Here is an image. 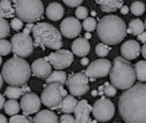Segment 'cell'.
I'll list each match as a JSON object with an SVG mask.
<instances>
[{
    "mask_svg": "<svg viewBox=\"0 0 146 123\" xmlns=\"http://www.w3.org/2000/svg\"><path fill=\"white\" fill-rule=\"evenodd\" d=\"M119 112L125 123H146V84H136L119 98Z\"/></svg>",
    "mask_w": 146,
    "mask_h": 123,
    "instance_id": "6da1fadb",
    "label": "cell"
},
{
    "mask_svg": "<svg viewBox=\"0 0 146 123\" xmlns=\"http://www.w3.org/2000/svg\"><path fill=\"white\" fill-rule=\"evenodd\" d=\"M98 35L107 45H117L125 39L127 27L125 21L118 15L104 16L98 25Z\"/></svg>",
    "mask_w": 146,
    "mask_h": 123,
    "instance_id": "7a4b0ae2",
    "label": "cell"
},
{
    "mask_svg": "<svg viewBox=\"0 0 146 123\" xmlns=\"http://www.w3.org/2000/svg\"><path fill=\"white\" fill-rule=\"evenodd\" d=\"M3 80L12 87H21L27 84L32 74L30 64L23 58L14 56L8 59L2 66Z\"/></svg>",
    "mask_w": 146,
    "mask_h": 123,
    "instance_id": "3957f363",
    "label": "cell"
},
{
    "mask_svg": "<svg viewBox=\"0 0 146 123\" xmlns=\"http://www.w3.org/2000/svg\"><path fill=\"white\" fill-rule=\"evenodd\" d=\"M110 80L116 89L123 91L130 89L136 80L134 66L125 58L116 57L110 72Z\"/></svg>",
    "mask_w": 146,
    "mask_h": 123,
    "instance_id": "277c9868",
    "label": "cell"
},
{
    "mask_svg": "<svg viewBox=\"0 0 146 123\" xmlns=\"http://www.w3.org/2000/svg\"><path fill=\"white\" fill-rule=\"evenodd\" d=\"M35 47L50 48L54 50L61 49L62 35L59 31L48 23H39L34 25L33 29Z\"/></svg>",
    "mask_w": 146,
    "mask_h": 123,
    "instance_id": "5b68a950",
    "label": "cell"
},
{
    "mask_svg": "<svg viewBox=\"0 0 146 123\" xmlns=\"http://www.w3.org/2000/svg\"><path fill=\"white\" fill-rule=\"evenodd\" d=\"M15 14L23 21L35 23L43 17L44 5L41 0H13Z\"/></svg>",
    "mask_w": 146,
    "mask_h": 123,
    "instance_id": "8992f818",
    "label": "cell"
},
{
    "mask_svg": "<svg viewBox=\"0 0 146 123\" xmlns=\"http://www.w3.org/2000/svg\"><path fill=\"white\" fill-rule=\"evenodd\" d=\"M67 96V91L57 84H50L44 89L41 95V101L46 107L50 109H57L63 99Z\"/></svg>",
    "mask_w": 146,
    "mask_h": 123,
    "instance_id": "52a82bcc",
    "label": "cell"
},
{
    "mask_svg": "<svg viewBox=\"0 0 146 123\" xmlns=\"http://www.w3.org/2000/svg\"><path fill=\"white\" fill-rule=\"evenodd\" d=\"M12 52L18 57H27L34 51V41L30 35H25L23 33H18L11 37Z\"/></svg>",
    "mask_w": 146,
    "mask_h": 123,
    "instance_id": "ba28073f",
    "label": "cell"
},
{
    "mask_svg": "<svg viewBox=\"0 0 146 123\" xmlns=\"http://www.w3.org/2000/svg\"><path fill=\"white\" fill-rule=\"evenodd\" d=\"M92 114L96 121L100 122L110 121L115 115L114 103L105 97H102L94 102L92 106Z\"/></svg>",
    "mask_w": 146,
    "mask_h": 123,
    "instance_id": "9c48e42d",
    "label": "cell"
},
{
    "mask_svg": "<svg viewBox=\"0 0 146 123\" xmlns=\"http://www.w3.org/2000/svg\"><path fill=\"white\" fill-rule=\"evenodd\" d=\"M88 78L83 72L73 73L67 78L66 86L71 95L74 97L83 96L88 92Z\"/></svg>",
    "mask_w": 146,
    "mask_h": 123,
    "instance_id": "30bf717a",
    "label": "cell"
},
{
    "mask_svg": "<svg viewBox=\"0 0 146 123\" xmlns=\"http://www.w3.org/2000/svg\"><path fill=\"white\" fill-rule=\"evenodd\" d=\"M45 59L57 70H61L68 67L73 62V53L68 50H57L51 53Z\"/></svg>",
    "mask_w": 146,
    "mask_h": 123,
    "instance_id": "8fae6325",
    "label": "cell"
},
{
    "mask_svg": "<svg viewBox=\"0 0 146 123\" xmlns=\"http://www.w3.org/2000/svg\"><path fill=\"white\" fill-rule=\"evenodd\" d=\"M112 66V62L108 59L94 60L87 66L86 70H85V75L87 78H105L111 72Z\"/></svg>",
    "mask_w": 146,
    "mask_h": 123,
    "instance_id": "7c38bea8",
    "label": "cell"
},
{
    "mask_svg": "<svg viewBox=\"0 0 146 123\" xmlns=\"http://www.w3.org/2000/svg\"><path fill=\"white\" fill-rule=\"evenodd\" d=\"M81 23L78 21V18L73 17V16L64 18L60 25L61 34L68 39H72V38L77 37L81 32Z\"/></svg>",
    "mask_w": 146,
    "mask_h": 123,
    "instance_id": "4fadbf2b",
    "label": "cell"
},
{
    "mask_svg": "<svg viewBox=\"0 0 146 123\" xmlns=\"http://www.w3.org/2000/svg\"><path fill=\"white\" fill-rule=\"evenodd\" d=\"M41 99L35 93L23 95L21 100V109L25 115H32L39 111L41 108Z\"/></svg>",
    "mask_w": 146,
    "mask_h": 123,
    "instance_id": "5bb4252c",
    "label": "cell"
},
{
    "mask_svg": "<svg viewBox=\"0 0 146 123\" xmlns=\"http://www.w3.org/2000/svg\"><path fill=\"white\" fill-rule=\"evenodd\" d=\"M91 112H92V106L89 105L86 100L79 101L74 110L76 123H90Z\"/></svg>",
    "mask_w": 146,
    "mask_h": 123,
    "instance_id": "9a60e30c",
    "label": "cell"
},
{
    "mask_svg": "<svg viewBox=\"0 0 146 123\" xmlns=\"http://www.w3.org/2000/svg\"><path fill=\"white\" fill-rule=\"evenodd\" d=\"M121 54L123 58L127 60H134L136 59L141 53V47L139 43L135 40H129L122 44L121 46Z\"/></svg>",
    "mask_w": 146,
    "mask_h": 123,
    "instance_id": "2e32d148",
    "label": "cell"
},
{
    "mask_svg": "<svg viewBox=\"0 0 146 123\" xmlns=\"http://www.w3.org/2000/svg\"><path fill=\"white\" fill-rule=\"evenodd\" d=\"M32 72L39 78H47L52 73V65L45 58H39L35 60L31 66Z\"/></svg>",
    "mask_w": 146,
    "mask_h": 123,
    "instance_id": "e0dca14e",
    "label": "cell"
},
{
    "mask_svg": "<svg viewBox=\"0 0 146 123\" xmlns=\"http://www.w3.org/2000/svg\"><path fill=\"white\" fill-rule=\"evenodd\" d=\"M71 50L73 54L78 57H85L90 51V45L85 38H78L72 43Z\"/></svg>",
    "mask_w": 146,
    "mask_h": 123,
    "instance_id": "ac0fdd59",
    "label": "cell"
},
{
    "mask_svg": "<svg viewBox=\"0 0 146 123\" xmlns=\"http://www.w3.org/2000/svg\"><path fill=\"white\" fill-rule=\"evenodd\" d=\"M46 15L47 17L50 18L51 21H60L64 15V8L60 3L52 2L48 5L46 8Z\"/></svg>",
    "mask_w": 146,
    "mask_h": 123,
    "instance_id": "d6986e66",
    "label": "cell"
},
{
    "mask_svg": "<svg viewBox=\"0 0 146 123\" xmlns=\"http://www.w3.org/2000/svg\"><path fill=\"white\" fill-rule=\"evenodd\" d=\"M104 12H114L123 6L124 0H94Z\"/></svg>",
    "mask_w": 146,
    "mask_h": 123,
    "instance_id": "ffe728a7",
    "label": "cell"
},
{
    "mask_svg": "<svg viewBox=\"0 0 146 123\" xmlns=\"http://www.w3.org/2000/svg\"><path fill=\"white\" fill-rule=\"evenodd\" d=\"M34 123H59L57 115L50 110H42L34 117Z\"/></svg>",
    "mask_w": 146,
    "mask_h": 123,
    "instance_id": "44dd1931",
    "label": "cell"
},
{
    "mask_svg": "<svg viewBox=\"0 0 146 123\" xmlns=\"http://www.w3.org/2000/svg\"><path fill=\"white\" fill-rule=\"evenodd\" d=\"M77 100L75 99V97L72 95H67L65 98L63 99V101L61 102L59 106V109L61 110L63 113L65 114H70V113H74L76 106H77Z\"/></svg>",
    "mask_w": 146,
    "mask_h": 123,
    "instance_id": "7402d4cb",
    "label": "cell"
},
{
    "mask_svg": "<svg viewBox=\"0 0 146 123\" xmlns=\"http://www.w3.org/2000/svg\"><path fill=\"white\" fill-rule=\"evenodd\" d=\"M67 82L66 73L62 70H55L46 78V82L48 84H57L60 86H64Z\"/></svg>",
    "mask_w": 146,
    "mask_h": 123,
    "instance_id": "603a6c76",
    "label": "cell"
},
{
    "mask_svg": "<svg viewBox=\"0 0 146 123\" xmlns=\"http://www.w3.org/2000/svg\"><path fill=\"white\" fill-rule=\"evenodd\" d=\"M144 30H145V25H144L143 21L140 18H135L129 23V27L127 29V34L138 36V35L142 34Z\"/></svg>",
    "mask_w": 146,
    "mask_h": 123,
    "instance_id": "cb8c5ba5",
    "label": "cell"
},
{
    "mask_svg": "<svg viewBox=\"0 0 146 123\" xmlns=\"http://www.w3.org/2000/svg\"><path fill=\"white\" fill-rule=\"evenodd\" d=\"M14 14H15V9L14 6H12V3L8 0H2L0 2V17H13Z\"/></svg>",
    "mask_w": 146,
    "mask_h": 123,
    "instance_id": "d4e9b609",
    "label": "cell"
},
{
    "mask_svg": "<svg viewBox=\"0 0 146 123\" xmlns=\"http://www.w3.org/2000/svg\"><path fill=\"white\" fill-rule=\"evenodd\" d=\"M3 108H4V111L7 115L13 116V115H17V113L19 112V109H21V105L16 100L10 99L7 102H5Z\"/></svg>",
    "mask_w": 146,
    "mask_h": 123,
    "instance_id": "484cf974",
    "label": "cell"
},
{
    "mask_svg": "<svg viewBox=\"0 0 146 123\" xmlns=\"http://www.w3.org/2000/svg\"><path fill=\"white\" fill-rule=\"evenodd\" d=\"M134 70L135 74H136V78L140 82H146V61L145 60H141L138 61L134 65Z\"/></svg>",
    "mask_w": 146,
    "mask_h": 123,
    "instance_id": "4316f807",
    "label": "cell"
},
{
    "mask_svg": "<svg viewBox=\"0 0 146 123\" xmlns=\"http://www.w3.org/2000/svg\"><path fill=\"white\" fill-rule=\"evenodd\" d=\"M23 91H21V87H12V86H9L8 88H6L5 90V96L9 99H13V100H16V99H19L21 96H23Z\"/></svg>",
    "mask_w": 146,
    "mask_h": 123,
    "instance_id": "83f0119b",
    "label": "cell"
},
{
    "mask_svg": "<svg viewBox=\"0 0 146 123\" xmlns=\"http://www.w3.org/2000/svg\"><path fill=\"white\" fill-rule=\"evenodd\" d=\"M10 33V25L9 23L3 17H0V40H3L9 36Z\"/></svg>",
    "mask_w": 146,
    "mask_h": 123,
    "instance_id": "f1b7e54d",
    "label": "cell"
},
{
    "mask_svg": "<svg viewBox=\"0 0 146 123\" xmlns=\"http://www.w3.org/2000/svg\"><path fill=\"white\" fill-rule=\"evenodd\" d=\"M130 10L134 15H142L144 13V11H145V4L143 2H141V1H135L131 5Z\"/></svg>",
    "mask_w": 146,
    "mask_h": 123,
    "instance_id": "f546056e",
    "label": "cell"
},
{
    "mask_svg": "<svg viewBox=\"0 0 146 123\" xmlns=\"http://www.w3.org/2000/svg\"><path fill=\"white\" fill-rule=\"evenodd\" d=\"M12 51L11 43L7 40H0V56H6Z\"/></svg>",
    "mask_w": 146,
    "mask_h": 123,
    "instance_id": "4dcf8cb0",
    "label": "cell"
},
{
    "mask_svg": "<svg viewBox=\"0 0 146 123\" xmlns=\"http://www.w3.org/2000/svg\"><path fill=\"white\" fill-rule=\"evenodd\" d=\"M82 27L84 29L86 32H92L96 29L98 27V23H96V21L94 17H87L84 19L83 23H82Z\"/></svg>",
    "mask_w": 146,
    "mask_h": 123,
    "instance_id": "1f68e13d",
    "label": "cell"
},
{
    "mask_svg": "<svg viewBox=\"0 0 146 123\" xmlns=\"http://www.w3.org/2000/svg\"><path fill=\"white\" fill-rule=\"evenodd\" d=\"M9 123H34L27 115H13L9 119Z\"/></svg>",
    "mask_w": 146,
    "mask_h": 123,
    "instance_id": "d6a6232c",
    "label": "cell"
},
{
    "mask_svg": "<svg viewBox=\"0 0 146 123\" xmlns=\"http://www.w3.org/2000/svg\"><path fill=\"white\" fill-rule=\"evenodd\" d=\"M110 50H111L110 47L105 43L98 44L96 47V53L98 56H100V57H106V56L109 54Z\"/></svg>",
    "mask_w": 146,
    "mask_h": 123,
    "instance_id": "836d02e7",
    "label": "cell"
},
{
    "mask_svg": "<svg viewBox=\"0 0 146 123\" xmlns=\"http://www.w3.org/2000/svg\"><path fill=\"white\" fill-rule=\"evenodd\" d=\"M104 94H106L109 97H114L117 94V89L110 82H106L104 84Z\"/></svg>",
    "mask_w": 146,
    "mask_h": 123,
    "instance_id": "e575fe53",
    "label": "cell"
},
{
    "mask_svg": "<svg viewBox=\"0 0 146 123\" xmlns=\"http://www.w3.org/2000/svg\"><path fill=\"white\" fill-rule=\"evenodd\" d=\"M75 15L78 19H85L88 15V10L85 6H78L75 10Z\"/></svg>",
    "mask_w": 146,
    "mask_h": 123,
    "instance_id": "d590c367",
    "label": "cell"
},
{
    "mask_svg": "<svg viewBox=\"0 0 146 123\" xmlns=\"http://www.w3.org/2000/svg\"><path fill=\"white\" fill-rule=\"evenodd\" d=\"M10 27L15 31H19L23 27V23L21 18L18 17H13L10 21Z\"/></svg>",
    "mask_w": 146,
    "mask_h": 123,
    "instance_id": "8d00e7d4",
    "label": "cell"
},
{
    "mask_svg": "<svg viewBox=\"0 0 146 123\" xmlns=\"http://www.w3.org/2000/svg\"><path fill=\"white\" fill-rule=\"evenodd\" d=\"M59 123H76L75 117H73L72 115L69 114H64L60 118Z\"/></svg>",
    "mask_w": 146,
    "mask_h": 123,
    "instance_id": "74e56055",
    "label": "cell"
},
{
    "mask_svg": "<svg viewBox=\"0 0 146 123\" xmlns=\"http://www.w3.org/2000/svg\"><path fill=\"white\" fill-rule=\"evenodd\" d=\"M63 2L69 7H78L83 2V0H63Z\"/></svg>",
    "mask_w": 146,
    "mask_h": 123,
    "instance_id": "f35d334b",
    "label": "cell"
},
{
    "mask_svg": "<svg viewBox=\"0 0 146 123\" xmlns=\"http://www.w3.org/2000/svg\"><path fill=\"white\" fill-rule=\"evenodd\" d=\"M34 25H33L32 23H27V25L25 27V29H23V34H25V35H30L31 33H33V29H34Z\"/></svg>",
    "mask_w": 146,
    "mask_h": 123,
    "instance_id": "ab89813d",
    "label": "cell"
},
{
    "mask_svg": "<svg viewBox=\"0 0 146 123\" xmlns=\"http://www.w3.org/2000/svg\"><path fill=\"white\" fill-rule=\"evenodd\" d=\"M138 40H139L140 42H142V43H146V32H143L142 34L138 35Z\"/></svg>",
    "mask_w": 146,
    "mask_h": 123,
    "instance_id": "60d3db41",
    "label": "cell"
},
{
    "mask_svg": "<svg viewBox=\"0 0 146 123\" xmlns=\"http://www.w3.org/2000/svg\"><path fill=\"white\" fill-rule=\"evenodd\" d=\"M21 91H23V94H29L31 93V88L30 87H27V84H23V86H21Z\"/></svg>",
    "mask_w": 146,
    "mask_h": 123,
    "instance_id": "b9f144b4",
    "label": "cell"
},
{
    "mask_svg": "<svg viewBox=\"0 0 146 123\" xmlns=\"http://www.w3.org/2000/svg\"><path fill=\"white\" fill-rule=\"evenodd\" d=\"M129 10H130V9H129V7L126 6V5H123V6H122V8H121V13L122 14H127L128 12H129Z\"/></svg>",
    "mask_w": 146,
    "mask_h": 123,
    "instance_id": "7bdbcfd3",
    "label": "cell"
},
{
    "mask_svg": "<svg viewBox=\"0 0 146 123\" xmlns=\"http://www.w3.org/2000/svg\"><path fill=\"white\" fill-rule=\"evenodd\" d=\"M4 104H5L4 97H3V95H1V94H0V110L4 107Z\"/></svg>",
    "mask_w": 146,
    "mask_h": 123,
    "instance_id": "ee69618b",
    "label": "cell"
},
{
    "mask_svg": "<svg viewBox=\"0 0 146 123\" xmlns=\"http://www.w3.org/2000/svg\"><path fill=\"white\" fill-rule=\"evenodd\" d=\"M80 63H81V65H83V66H86V65H88V63H89V60H88V58H81V60H80Z\"/></svg>",
    "mask_w": 146,
    "mask_h": 123,
    "instance_id": "f6af8a7d",
    "label": "cell"
},
{
    "mask_svg": "<svg viewBox=\"0 0 146 123\" xmlns=\"http://www.w3.org/2000/svg\"><path fill=\"white\" fill-rule=\"evenodd\" d=\"M141 53H142V56H143V57L146 59V43H144V44H143V46H142V48H141Z\"/></svg>",
    "mask_w": 146,
    "mask_h": 123,
    "instance_id": "bcb514c9",
    "label": "cell"
},
{
    "mask_svg": "<svg viewBox=\"0 0 146 123\" xmlns=\"http://www.w3.org/2000/svg\"><path fill=\"white\" fill-rule=\"evenodd\" d=\"M0 123H8L7 118L3 114H0Z\"/></svg>",
    "mask_w": 146,
    "mask_h": 123,
    "instance_id": "7dc6e473",
    "label": "cell"
},
{
    "mask_svg": "<svg viewBox=\"0 0 146 123\" xmlns=\"http://www.w3.org/2000/svg\"><path fill=\"white\" fill-rule=\"evenodd\" d=\"M98 94H100V95H103L104 94V86H100V87L98 88Z\"/></svg>",
    "mask_w": 146,
    "mask_h": 123,
    "instance_id": "c3c4849f",
    "label": "cell"
},
{
    "mask_svg": "<svg viewBox=\"0 0 146 123\" xmlns=\"http://www.w3.org/2000/svg\"><path fill=\"white\" fill-rule=\"evenodd\" d=\"M2 86H3V76H2V74L0 73V90H1Z\"/></svg>",
    "mask_w": 146,
    "mask_h": 123,
    "instance_id": "681fc988",
    "label": "cell"
},
{
    "mask_svg": "<svg viewBox=\"0 0 146 123\" xmlns=\"http://www.w3.org/2000/svg\"><path fill=\"white\" fill-rule=\"evenodd\" d=\"M90 38H91V35L90 34H89V33H86V34H85V39H90Z\"/></svg>",
    "mask_w": 146,
    "mask_h": 123,
    "instance_id": "f907efd6",
    "label": "cell"
},
{
    "mask_svg": "<svg viewBox=\"0 0 146 123\" xmlns=\"http://www.w3.org/2000/svg\"><path fill=\"white\" fill-rule=\"evenodd\" d=\"M98 91H96V90H94V91L91 92V95H92V96H96V95H98Z\"/></svg>",
    "mask_w": 146,
    "mask_h": 123,
    "instance_id": "816d5d0a",
    "label": "cell"
},
{
    "mask_svg": "<svg viewBox=\"0 0 146 123\" xmlns=\"http://www.w3.org/2000/svg\"><path fill=\"white\" fill-rule=\"evenodd\" d=\"M1 64H2V58H1V56H0V66H1Z\"/></svg>",
    "mask_w": 146,
    "mask_h": 123,
    "instance_id": "f5cc1de1",
    "label": "cell"
},
{
    "mask_svg": "<svg viewBox=\"0 0 146 123\" xmlns=\"http://www.w3.org/2000/svg\"><path fill=\"white\" fill-rule=\"evenodd\" d=\"M144 25H145V29H146V19H145V23H144Z\"/></svg>",
    "mask_w": 146,
    "mask_h": 123,
    "instance_id": "db71d44e",
    "label": "cell"
},
{
    "mask_svg": "<svg viewBox=\"0 0 146 123\" xmlns=\"http://www.w3.org/2000/svg\"><path fill=\"white\" fill-rule=\"evenodd\" d=\"M8 1H10V2H11V1H13V0H8Z\"/></svg>",
    "mask_w": 146,
    "mask_h": 123,
    "instance_id": "11a10c76",
    "label": "cell"
},
{
    "mask_svg": "<svg viewBox=\"0 0 146 123\" xmlns=\"http://www.w3.org/2000/svg\"><path fill=\"white\" fill-rule=\"evenodd\" d=\"M1 1H2V0H0V2H1Z\"/></svg>",
    "mask_w": 146,
    "mask_h": 123,
    "instance_id": "9f6ffc18",
    "label": "cell"
},
{
    "mask_svg": "<svg viewBox=\"0 0 146 123\" xmlns=\"http://www.w3.org/2000/svg\"><path fill=\"white\" fill-rule=\"evenodd\" d=\"M116 123H120V122H116Z\"/></svg>",
    "mask_w": 146,
    "mask_h": 123,
    "instance_id": "6f0895ef",
    "label": "cell"
}]
</instances>
